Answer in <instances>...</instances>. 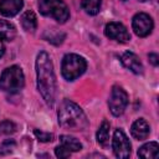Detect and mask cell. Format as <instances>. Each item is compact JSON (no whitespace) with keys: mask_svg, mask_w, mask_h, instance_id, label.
<instances>
[{"mask_svg":"<svg viewBox=\"0 0 159 159\" xmlns=\"http://www.w3.org/2000/svg\"><path fill=\"white\" fill-rule=\"evenodd\" d=\"M36 78L37 89L48 107H53L57 92L56 76L52 61L47 52L41 51L36 57Z\"/></svg>","mask_w":159,"mask_h":159,"instance_id":"6da1fadb","label":"cell"},{"mask_svg":"<svg viewBox=\"0 0 159 159\" xmlns=\"http://www.w3.org/2000/svg\"><path fill=\"white\" fill-rule=\"evenodd\" d=\"M57 120L61 128L72 132L84 130L89 125V122L82 108L70 99H63L60 103L57 111Z\"/></svg>","mask_w":159,"mask_h":159,"instance_id":"7a4b0ae2","label":"cell"},{"mask_svg":"<svg viewBox=\"0 0 159 159\" xmlns=\"http://www.w3.org/2000/svg\"><path fill=\"white\" fill-rule=\"evenodd\" d=\"M25 84V76L20 66H10L0 75V89L7 93H16L22 89Z\"/></svg>","mask_w":159,"mask_h":159,"instance_id":"3957f363","label":"cell"},{"mask_svg":"<svg viewBox=\"0 0 159 159\" xmlns=\"http://www.w3.org/2000/svg\"><path fill=\"white\" fill-rule=\"evenodd\" d=\"M87 68L86 60L77 53H67L62 58L61 73L66 81H75L84 73Z\"/></svg>","mask_w":159,"mask_h":159,"instance_id":"277c9868","label":"cell"},{"mask_svg":"<svg viewBox=\"0 0 159 159\" xmlns=\"http://www.w3.org/2000/svg\"><path fill=\"white\" fill-rule=\"evenodd\" d=\"M39 10L43 16H50L60 24L70 19V9L63 0H39Z\"/></svg>","mask_w":159,"mask_h":159,"instance_id":"5b68a950","label":"cell"},{"mask_svg":"<svg viewBox=\"0 0 159 159\" xmlns=\"http://www.w3.org/2000/svg\"><path fill=\"white\" fill-rule=\"evenodd\" d=\"M129 98H128V93L123 89V87L120 86H113L112 91H111V96L108 99V107L111 113L114 117H119L124 113L127 106H128Z\"/></svg>","mask_w":159,"mask_h":159,"instance_id":"8992f818","label":"cell"},{"mask_svg":"<svg viewBox=\"0 0 159 159\" xmlns=\"http://www.w3.org/2000/svg\"><path fill=\"white\" fill-rule=\"evenodd\" d=\"M112 148L113 153L117 158L119 159H127L130 155L132 152V144L125 135V133L122 129H116L113 133V139H112Z\"/></svg>","mask_w":159,"mask_h":159,"instance_id":"52a82bcc","label":"cell"},{"mask_svg":"<svg viewBox=\"0 0 159 159\" xmlns=\"http://www.w3.org/2000/svg\"><path fill=\"white\" fill-rule=\"evenodd\" d=\"M154 27L153 19L145 12H138L132 19V29L139 37H147L152 34Z\"/></svg>","mask_w":159,"mask_h":159,"instance_id":"ba28073f","label":"cell"},{"mask_svg":"<svg viewBox=\"0 0 159 159\" xmlns=\"http://www.w3.org/2000/svg\"><path fill=\"white\" fill-rule=\"evenodd\" d=\"M104 35L108 39L114 40L117 42H122V43L128 42L130 40V34L127 30V27L122 22H117V21H111L106 25Z\"/></svg>","mask_w":159,"mask_h":159,"instance_id":"9c48e42d","label":"cell"},{"mask_svg":"<svg viewBox=\"0 0 159 159\" xmlns=\"http://www.w3.org/2000/svg\"><path fill=\"white\" fill-rule=\"evenodd\" d=\"M120 62L123 63V66L125 68H128L129 71H132L135 75H143L144 72V67L143 63L140 62L139 57L130 51H125L124 53H122L120 56Z\"/></svg>","mask_w":159,"mask_h":159,"instance_id":"30bf717a","label":"cell"},{"mask_svg":"<svg viewBox=\"0 0 159 159\" xmlns=\"http://www.w3.org/2000/svg\"><path fill=\"white\" fill-rule=\"evenodd\" d=\"M24 7V0H0V14L5 17H14Z\"/></svg>","mask_w":159,"mask_h":159,"instance_id":"8fae6325","label":"cell"},{"mask_svg":"<svg viewBox=\"0 0 159 159\" xmlns=\"http://www.w3.org/2000/svg\"><path fill=\"white\" fill-rule=\"evenodd\" d=\"M149 133H150V127H149V124L147 123L145 119L139 118V119L133 122V124L130 127V134L134 139L144 140V139L148 138Z\"/></svg>","mask_w":159,"mask_h":159,"instance_id":"7c38bea8","label":"cell"},{"mask_svg":"<svg viewBox=\"0 0 159 159\" xmlns=\"http://www.w3.org/2000/svg\"><path fill=\"white\" fill-rule=\"evenodd\" d=\"M20 22H21L22 29L27 32H35V30L37 27V19H36V15L32 10H26L21 15Z\"/></svg>","mask_w":159,"mask_h":159,"instance_id":"4fadbf2b","label":"cell"},{"mask_svg":"<svg viewBox=\"0 0 159 159\" xmlns=\"http://www.w3.org/2000/svg\"><path fill=\"white\" fill-rule=\"evenodd\" d=\"M158 152H159L158 143L157 142H149L138 149V157L145 158V159H157Z\"/></svg>","mask_w":159,"mask_h":159,"instance_id":"5bb4252c","label":"cell"},{"mask_svg":"<svg viewBox=\"0 0 159 159\" xmlns=\"http://www.w3.org/2000/svg\"><path fill=\"white\" fill-rule=\"evenodd\" d=\"M109 129H111V124L108 120H103L96 133V139H97V143L106 148L108 144H109Z\"/></svg>","mask_w":159,"mask_h":159,"instance_id":"9a60e30c","label":"cell"},{"mask_svg":"<svg viewBox=\"0 0 159 159\" xmlns=\"http://www.w3.org/2000/svg\"><path fill=\"white\" fill-rule=\"evenodd\" d=\"M16 37V27L6 20L0 19V39L5 41H12Z\"/></svg>","mask_w":159,"mask_h":159,"instance_id":"2e32d148","label":"cell"},{"mask_svg":"<svg viewBox=\"0 0 159 159\" xmlns=\"http://www.w3.org/2000/svg\"><path fill=\"white\" fill-rule=\"evenodd\" d=\"M60 143H61L62 147H65L70 152H80L82 149L81 142L77 138L72 137V135H67V134L60 135Z\"/></svg>","mask_w":159,"mask_h":159,"instance_id":"e0dca14e","label":"cell"},{"mask_svg":"<svg viewBox=\"0 0 159 159\" xmlns=\"http://www.w3.org/2000/svg\"><path fill=\"white\" fill-rule=\"evenodd\" d=\"M101 5H102V0H82L81 1V7L86 14L91 16H94L101 11Z\"/></svg>","mask_w":159,"mask_h":159,"instance_id":"ac0fdd59","label":"cell"},{"mask_svg":"<svg viewBox=\"0 0 159 159\" xmlns=\"http://www.w3.org/2000/svg\"><path fill=\"white\" fill-rule=\"evenodd\" d=\"M66 35L63 32H60V31H56V30H47L45 34H43V39L53 45H61L65 40Z\"/></svg>","mask_w":159,"mask_h":159,"instance_id":"d6986e66","label":"cell"},{"mask_svg":"<svg viewBox=\"0 0 159 159\" xmlns=\"http://www.w3.org/2000/svg\"><path fill=\"white\" fill-rule=\"evenodd\" d=\"M16 143L14 139H6L0 144V155H7L14 152Z\"/></svg>","mask_w":159,"mask_h":159,"instance_id":"ffe728a7","label":"cell"},{"mask_svg":"<svg viewBox=\"0 0 159 159\" xmlns=\"http://www.w3.org/2000/svg\"><path fill=\"white\" fill-rule=\"evenodd\" d=\"M15 130H16V125L11 120H2L0 123V135H10Z\"/></svg>","mask_w":159,"mask_h":159,"instance_id":"44dd1931","label":"cell"},{"mask_svg":"<svg viewBox=\"0 0 159 159\" xmlns=\"http://www.w3.org/2000/svg\"><path fill=\"white\" fill-rule=\"evenodd\" d=\"M34 133H35L36 138H37L40 142L47 143V142H52V140H53V134H52V133H46V132L39 130V129H35Z\"/></svg>","mask_w":159,"mask_h":159,"instance_id":"7402d4cb","label":"cell"},{"mask_svg":"<svg viewBox=\"0 0 159 159\" xmlns=\"http://www.w3.org/2000/svg\"><path fill=\"white\" fill-rule=\"evenodd\" d=\"M55 154H56L57 158H68L71 155V152L60 144L55 148Z\"/></svg>","mask_w":159,"mask_h":159,"instance_id":"603a6c76","label":"cell"},{"mask_svg":"<svg viewBox=\"0 0 159 159\" xmlns=\"http://www.w3.org/2000/svg\"><path fill=\"white\" fill-rule=\"evenodd\" d=\"M148 57H149V61H150V63L153 66H158L159 65V56L157 53H149Z\"/></svg>","mask_w":159,"mask_h":159,"instance_id":"cb8c5ba5","label":"cell"},{"mask_svg":"<svg viewBox=\"0 0 159 159\" xmlns=\"http://www.w3.org/2000/svg\"><path fill=\"white\" fill-rule=\"evenodd\" d=\"M4 52H5V47H4V43H2V40L0 39V57L4 55Z\"/></svg>","mask_w":159,"mask_h":159,"instance_id":"d4e9b609","label":"cell"},{"mask_svg":"<svg viewBox=\"0 0 159 159\" xmlns=\"http://www.w3.org/2000/svg\"><path fill=\"white\" fill-rule=\"evenodd\" d=\"M139 1H142V2H144V1H148V0H139Z\"/></svg>","mask_w":159,"mask_h":159,"instance_id":"484cf974","label":"cell"},{"mask_svg":"<svg viewBox=\"0 0 159 159\" xmlns=\"http://www.w3.org/2000/svg\"><path fill=\"white\" fill-rule=\"evenodd\" d=\"M122 1H125V0H122Z\"/></svg>","mask_w":159,"mask_h":159,"instance_id":"4316f807","label":"cell"}]
</instances>
